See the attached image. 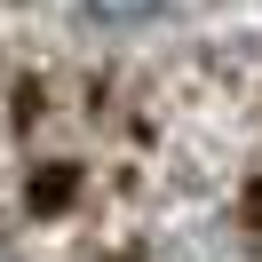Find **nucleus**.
I'll return each mask as SVG.
<instances>
[{"label": "nucleus", "mask_w": 262, "mask_h": 262, "mask_svg": "<svg viewBox=\"0 0 262 262\" xmlns=\"http://www.w3.org/2000/svg\"><path fill=\"white\" fill-rule=\"evenodd\" d=\"M159 0H88V16H103V24H135V16H151Z\"/></svg>", "instance_id": "f257e3e1"}]
</instances>
